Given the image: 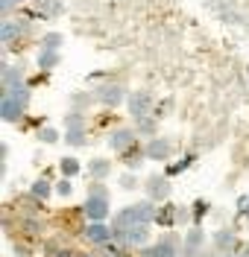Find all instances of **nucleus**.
<instances>
[{
	"label": "nucleus",
	"instance_id": "nucleus-34",
	"mask_svg": "<svg viewBox=\"0 0 249 257\" xmlns=\"http://www.w3.org/2000/svg\"><path fill=\"white\" fill-rule=\"evenodd\" d=\"M240 257H249V245H243V248H240Z\"/></svg>",
	"mask_w": 249,
	"mask_h": 257
},
{
	"label": "nucleus",
	"instance_id": "nucleus-33",
	"mask_svg": "<svg viewBox=\"0 0 249 257\" xmlns=\"http://www.w3.org/2000/svg\"><path fill=\"white\" fill-rule=\"evenodd\" d=\"M237 213H249V196H240L237 199Z\"/></svg>",
	"mask_w": 249,
	"mask_h": 257
},
{
	"label": "nucleus",
	"instance_id": "nucleus-20",
	"mask_svg": "<svg viewBox=\"0 0 249 257\" xmlns=\"http://www.w3.org/2000/svg\"><path fill=\"white\" fill-rule=\"evenodd\" d=\"M185 245H188V248H197V251H199V248L205 245V231H202L199 225H194V228L185 234Z\"/></svg>",
	"mask_w": 249,
	"mask_h": 257
},
{
	"label": "nucleus",
	"instance_id": "nucleus-10",
	"mask_svg": "<svg viewBox=\"0 0 249 257\" xmlns=\"http://www.w3.org/2000/svg\"><path fill=\"white\" fill-rule=\"evenodd\" d=\"M170 152H173V144H170L167 138H149L147 149H144V155H147L149 161H167Z\"/></svg>",
	"mask_w": 249,
	"mask_h": 257
},
{
	"label": "nucleus",
	"instance_id": "nucleus-31",
	"mask_svg": "<svg viewBox=\"0 0 249 257\" xmlns=\"http://www.w3.org/2000/svg\"><path fill=\"white\" fill-rule=\"evenodd\" d=\"M56 193H59V196H70V193H73V184H70L67 178H62V181L56 184Z\"/></svg>",
	"mask_w": 249,
	"mask_h": 257
},
{
	"label": "nucleus",
	"instance_id": "nucleus-19",
	"mask_svg": "<svg viewBox=\"0 0 249 257\" xmlns=\"http://www.w3.org/2000/svg\"><path fill=\"white\" fill-rule=\"evenodd\" d=\"M59 50H47V47H41V53H38V67L41 70H53L56 64H59Z\"/></svg>",
	"mask_w": 249,
	"mask_h": 257
},
{
	"label": "nucleus",
	"instance_id": "nucleus-5",
	"mask_svg": "<svg viewBox=\"0 0 249 257\" xmlns=\"http://www.w3.org/2000/svg\"><path fill=\"white\" fill-rule=\"evenodd\" d=\"M211 242H214V248L220 254H229V251H240L237 248V234H234V228H220L211 234Z\"/></svg>",
	"mask_w": 249,
	"mask_h": 257
},
{
	"label": "nucleus",
	"instance_id": "nucleus-22",
	"mask_svg": "<svg viewBox=\"0 0 249 257\" xmlns=\"http://www.w3.org/2000/svg\"><path fill=\"white\" fill-rule=\"evenodd\" d=\"M65 141H67V146H73V149H79V146H85V128H67L65 132Z\"/></svg>",
	"mask_w": 249,
	"mask_h": 257
},
{
	"label": "nucleus",
	"instance_id": "nucleus-32",
	"mask_svg": "<svg viewBox=\"0 0 249 257\" xmlns=\"http://www.w3.org/2000/svg\"><path fill=\"white\" fill-rule=\"evenodd\" d=\"M88 196H100V199H109V190L103 187V181H97V184H91V190H88Z\"/></svg>",
	"mask_w": 249,
	"mask_h": 257
},
{
	"label": "nucleus",
	"instance_id": "nucleus-14",
	"mask_svg": "<svg viewBox=\"0 0 249 257\" xmlns=\"http://www.w3.org/2000/svg\"><path fill=\"white\" fill-rule=\"evenodd\" d=\"M88 173H91L94 181H106V178L112 176V161L109 158H94L91 167H88Z\"/></svg>",
	"mask_w": 249,
	"mask_h": 257
},
{
	"label": "nucleus",
	"instance_id": "nucleus-17",
	"mask_svg": "<svg viewBox=\"0 0 249 257\" xmlns=\"http://www.w3.org/2000/svg\"><path fill=\"white\" fill-rule=\"evenodd\" d=\"M50 193H53V187H50L47 178H35L33 184H30V196H33V199H38V202H47Z\"/></svg>",
	"mask_w": 249,
	"mask_h": 257
},
{
	"label": "nucleus",
	"instance_id": "nucleus-18",
	"mask_svg": "<svg viewBox=\"0 0 249 257\" xmlns=\"http://www.w3.org/2000/svg\"><path fill=\"white\" fill-rule=\"evenodd\" d=\"M155 128H158V120H155L152 114H147V117H138V120H135V132H141L144 138H155Z\"/></svg>",
	"mask_w": 249,
	"mask_h": 257
},
{
	"label": "nucleus",
	"instance_id": "nucleus-3",
	"mask_svg": "<svg viewBox=\"0 0 249 257\" xmlns=\"http://www.w3.org/2000/svg\"><path fill=\"white\" fill-rule=\"evenodd\" d=\"M126 108H129V114H132L135 120L152 114V94L149 91H132V94L126 96Z\"/></svg>",
	"mask_w": 249,
	"mask_h": 257
},
{
	"label": "nucleus",
	"instance_id": "nucleus-4",
	"mask_svg": "<svg viewBox=\"0 0 249 257\" xmlns=\"http://www.w3.org/2000/svg\"><path fill=\"white\" fill-rule=\"evenodd\" d=\"M24 111H27V105H24L18 96L3 91V99H0V117H3L6 123H18V120L24 117Z\"/></svg>",
	"mask_w": 249,
	"mask_h": 257
},
{
	"label": "nucleus",
	"instance_id": "nucleus-1",
	"mask_svg": "<svg viewBox=\"0 0 249 257\" xmlns=\"http://www.w3.org/2000/svg\"><path fill=\"white\" fill-rule=\"evenodd\" d=\"M155 202L147 199V202H135V205H126V208L117 210L115 216V228H123V231H129L132 225H149L155 219Z\"/></svg>",
	"mask_w": 249,
	"mask_h": 257
},
{
	"label": "nucleus",
	"instance_id": "nucleus-27",
	"mask_svg": "<svg viewBox=\"0 0 249 257\" xmlns=\"http://www.w3.org/2000/svg\"><path fill=\"white\" fill-rule=\"evenodd\" d=\"M38 141H41V144H56V141H59V132H56V128H41V132H38Z\"/></svg>",
	"mask_w": 249,
	"mask_h": 257
},
{
	"label": "nucleus",
	"instance_id": "nucleus-2",
	"mask_svg": "<svg viewBox=\"0 0 249 257\" xmlns=\"http://www.w3.org/2000/svg\"><path fill=\"white\" fill-rule=\"evenodd\" d=\"M126 88L120 85V82H106V85H97L94 88V99L103 102V105H117V102H123L126 99Z\"/></svg>",
	"mask_w": 249,
	"mask_h": 257
},
{
	"label": "nucleus",
	"instance_id": "nucleus-23",
	"mask_svg": "<svg viewBox=\"0 0 249 257\" xmlns=\"http://www.w3.org/2000/svg\"><path fill=\"white\" fill-rule=\"evenodd\" d=\"M155 219H158V222H164V225H176V208L164 202V208L155 213Z\"/></svg>",
	"mask_w": 249,
	"mask_h": 257
},
{
	"label": "nucleus",
	"instance_id": "nucleus-12",
	"mask_svg": "<svg viewBox=\"0 0 249 257\" xmlns=\"http://www.w3.org/2000/svg\"><path fill=\"white\" fill-rule=\"evenodd\" d=\"M85 237L94 242V245H106L109 240H115V237H112V228L103 225V222H88L85 225Z\"/></svg>",
	"mask_w": 249,
	"mask_h": 257
},
{
	"label": "nucleus",
	"instance_id": "nucleus-6",
	"mask_svg": "<svg viewBox=\"0 0 249 257\" xmlns=\"http://www.w3.org/2000/svg\"><path fill=\"white\" fill-rule=\"evenodd\" d=\"M82 213L88 216V222H103V219L109 216V199L88 196V202L82 205Z\"/></svg>",
	"mask_w": 249,
	"mask_h": 257
},
{
	"label": "nucleus",
	"instance_id": "nucleus-26",
	"mask_svg": "<svg viewBox=\"0 0 249 257\" xmlns=\"http://www.w3.org/2000/svg\"><path fill=\"white\" fill-rule=\"evenodd\" d=\"M65 123H67V128H85V114L82 111H70L65 117Z\"/></svg>",
	"mask_w": 249,
	"mask_h": 257
},
{
	"label": "nucleus",
	"instance_id": "nucleus-35",
	"mask_svg": "<svg viewBox=\"0 0 249 257\" xmlns=\"http://www.w3.org/2000/svg\"><path fill=\"white\" fill-rule=\"evenodd\" d=\"M220 257H240V251H229V254H220Z\"/></svg>",
	"mask_w": 249,
	"mask_h": 257
},
{
	"label": "nucleus",
	"instance_id": "nucleus-7",
	"mask_svg": "<svg viewBox=\"0 0 249 257\" xmlns=\"http://www.w3.org/2000/svg\"><path fill=\"white\" fill-rule=\"evenodd\" d=\"M141 257H179V248H176V240L173 237H161L155 245L141 248Z\"/></svg>",
	"mask_w": 249,
	"mask_h": 257
},
{
	"label": "nucleus",
	"instance_id": "nucleus-28",
	"mask_svg": "<svg viewBox=\"0 0 249 257\" xmlns=\"http://www.w3.org/2000/svg\"><path fill=\"white\" fill-rule=\"evenodd\" d=\"M205 213H208V202H202V199H199L197 205H194V225H199V219H202Z\"/></svg>",
	"mask_w": 249,
	"mask_h": 257
},
{
	"label": "nucleus",
	"instance_id": "nucleus-24",
	"mask_svg": "<svg viewBox=\"0 0 249 257\" xmlns=\"http://www.w3.org/2000/svg\"><path fill=\"white\" fill-rule=\"evenodd\" d=\"M62 41H65V38H62L59 32H47V35L41 38V47H47V50H59V47H62Z\"/></svg>",
	"mask_w": 249,
	"mask_h": 257
},
{
	"label": "nucleus",
	"instance_id": "nucleus-29",
	"mask_svg": "<svg viewBox=\"0 0 249 257\" xmlns=\"http://www.w3.org/2000/svg\"><path fill=\"white\" fill-rule=\"evenodd\" d=\"M120 187H123V190H135V187H138V178H135L132 173H123V176H120Z\"/></svg>",
	"mask_w": 249,
	"mask_h": 257
},
{
	"label": "nucleus",
	"instance_id": "nucleus-25",
	"mask_svg": "<svg viewBox=\"0 0 249 257\" xmlns=\"http://www.w3.org/2000/svg\"><path fill=\"white\" fill-rule=\"evenodd\" d=\"M191 164H194V155H188V158H182L179 164H170V167H167V173H164V176H167V178L179 176V173H182L185 167H191Z\"/></svg>",
	"mask_w": 249,
	"mask_h": 257
},
{
	"label": "nucleus",
	"instance_id": "nucleus-9",
	"mask_svg": "<svg viewBox=\"0 0 249 257\" xmlns=\"http://www.w3.org/2000/svg\"><path fill=\"white\" fill-rule=\"evenodd\" d=\"M147 196L152 202H167L170 199V181H167V176H149L147 178Z\"/></svg>",
	"mask_w": 249,
	"mask_h": 257
},
{
	"label": "nucleus",
	"instance_id": "nucleus-8",
	"mask_svg": "<svg viewBox=\"0 0 249 257\" xmlns=\"http://www.w3.org/2000/svg\"><path fill=\"white\" fill-rule=\"evenodd\" d=\"M135 138H138L135 128H115V132L109 135V146L117 149V152H129L135 146Z\"/></svg>",
	"mask_w": 249,
	"mask_h": 257
},
{
	"label": "nucleus",
	"instance_id": "nucleus-11",
	"mask_svg": "<svg viewBox=\"0 0 249 257\" xmlns=\"http://www.w3.org/2000/svg\"><path fill=\"white\" fill-rule=\"evenodd\" d=\"M30 30L24 21H15V18H3V24H0V41L3 44H12L18 35H24V32Z\"/></svg>",
	"mask_w": 249,
	"mask_h": 257
},
{
	"label": "nucleus",
	"instance_id": "nucleus-13",
	"mask_svg": "<svg viewBox=\"0 0 249 257\" xmlns=\"http://www.w3.org/2000/svg\"><path fill=\"white\" fill-rule=\"evenodd\" d=\"M65 12L62 0H35V15L38 18H59Z\"/></svg>",
	"mask_w": 249,
	"mask_h": 257
},
{
	"label": "nucleus",
	"instance_id": "nucleus-16",
	"mask_svg": "<svg viewBox=\"0 0 249 257\" xmlns=\"http://www.w3.org/2000/svg\"><path fill=\"white\" fill-rule=\"evenodd\" d=\"M149 240V225H132L126 231V245H144Z\"/></svg>",
	"mask_w": 249,
	"mask_h": 257
},
{
	"label": "nucleus",
	"instance_id": "nucleus-15",
	"mask_svg": "<svg viewBox=\"0 0 249 257\" xmlns=\"http://www.w3.org/2000/svg\"><path fill=\"white\" fill-rule=\"evenodd\" d=\"M21 82H24V70H21L18 64H3V91L15 88Z\"/></svg>",
	"mask_w": 249,
	"mask_h": 257
},
{
	"label": "nucleus",
	"instance_id": "nucleus-30",
	"mask_svg": "<svg viewBox=\"0 0 249 257\" xmlns=\"http://www.w3.org/2000/svg\"><path fill=\"white\" fill-rule=\"evenodd\" d=\"M21 3H24V0H0V12L9 18V12H12L15 6H21Z\"/></svg>",
	"mask_w": 249,
	"mask_h": 257
},
{
	"label": "nucleus",
	"instance_id": "nucleus-21",
	"mask_svg": "<svg viewBox=\"0 0 249 257\" xmlns=\"http://www.w3.org/2000/svg\"><path fill=\"white\" fill-rule=\"evenodd\" d=\"M59 170H62V176L65 178H73L79 173V161L73 158V155H65V158L59 161Z\"/></svg>",
	"mask_w": 249,
	"mask_h": 257
}]
</instances>
